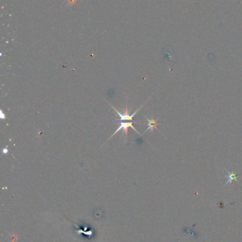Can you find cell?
<instances>
[{"instance_id":"3","label":"cell","mask_w":242,"mask_h":242,"mask_svg":"<svg viewBox=\"0 0 242 242\" xmlns=\"http://www.w3.org/2000/svg\"><path fill=\"white\" fill-rule=\"evenodd\" d=\"M146 120H147V121H148V126L149 127H148V128H147V130L145 131V133L147 132V131L149 130H151L152 132H153L154 129H157V126L158 125V121L159 118H158L157 120H154L153 118L150 120L148 118V117H146Z\"/></svg>"},{"instance_id":"1","label":"cell","mask_w":242,"mask_h":242,"mask_svg":"<svg viewBox=\"0 0 242 242\" xmlns=\"http://www.w3.org/2000/svg\"><path fill=\"white\" fill-rule=\"evenodd\" d=\"M143 106H144V105H142L141 106V107L139 108V109H137V110H136L135 112H133V113L132 115H131V116L129 115V110H128V106H126L125 111H124V113L123 114L121 113L120 112H119L118 110H117L116 109V108H114L113 106H112V108L115 110V111L117 112V113L119 115V117H120V119H119V120H117V121H128L133 122V117L135 116V115L137 114V112H139V110L143 107Z\"/></svg>"},{"instance_id":"5","label":"cell","mask_w":242,"mask_h":242,"mask_svg":"<svg viewBox=\"0 0 242 242\" xmlns=\"http://www.w3.org/2000/svg\"><path fill=\"white\" fill-rule=\"evenodd\" d=\"M4 153H5V152H6H6H7V149H4Z\"/></svg>"},{"instance_id":"4","label":"cell","mask_w":242,"mask_h":242,"mask_svg":"<svg viewBox=\"0 0 242 242\" xmlns=\"http://www.w3.org/2000/svg\"><path fill=\"white\" fill-rule=\"evenodd\" d=\"M226 171H227V178L228 179V181H227V183H225V185H227L228 183H232L233 181H236V182H238V176H237L236 174H235L234 171H229L226 169Z\"/></svg>"},{"instance_id":"2","label":"cell","mask_w":242,"mask_h":242,"mask_svg":"<svg viewBox=\"0 0 242 242\" xmlns=\"http://www.w3.org/2000/svg\"><path fill=\"white\" fill-rule=\"evenodd\" d=\"M129 128H133V130H134L136 132L138 133V134L140 135V133H139V131H138L137 129H136L133 126V122L130 121V122H125V123H124V122H121V124H120V126H119V128H117V130L114 133V134H113L111 136V137H109V139H111V138L113 137V136H114V135H116L117 133H118L119 130H123V133H124V134H125L126 137H128V129Z\"/></svg>"}]
</instances>
